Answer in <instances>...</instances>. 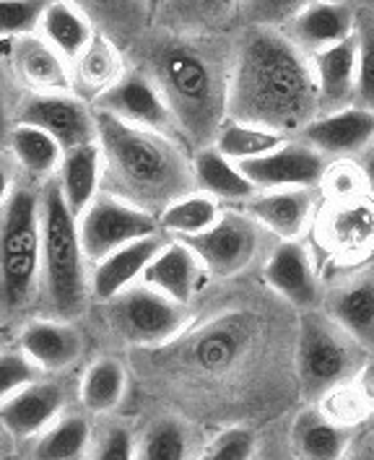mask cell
Masks as SVG:
<instances>
[{
    "label": "cell",
    "instance_id": "6da1fadb",
    "mask_svg": "<svg viewBox=\"0 0 374 460\" xmlns=\"http://www.w3.org/2000/svg\"><path fill=\"white\" fill-rule=\"evenodd\" d=\"M320 115L312 58L283 29L245 26L234 40L229 118L283 136H300Z\"/></svg>",
    "mask_w": 374,
    "mask_h": 460
},
{
    "label": "cell",
    "instance_id": "7a4b0ae2",
    "mask_svg": "<svg viewBox=\"0 0 374 460\" xmlns=\"http://www.w3.org/2000/svg\"><path fill=\"white\" fill-rule=\"evenodd\" d=\"M141 48L146 71L164 94L185 146L198 151L213 146L229 118V86L234 42L222 34H175L159 29Z\"/></svg>",
    "mask_w": 374,
    "mask_h": 460
},
{
    "label": "cell",
    "instance_id": "3957f363",
    "mask_svg": "<svg viewBox=\"0 0 374 460\" xmlns=\"http://www.w3.org/2000/svg\"><path fill=\"white\" fill-rule=\"evenodd\" d=\"M97 144L104 162L101 193L156 218L175 200L196 193L193 151L182 141L97 112Z\"/></svg>",
    "mask_w": 374,
    "mask_h": 460
},
{
    "label": "cell",
    "instance_id": "277c9868",
    "mask_svg": "<svg viewBox=\"0 0 374 460\" xmlns=\"http://www.w3.org/2000/svg\"><path fill=\"white\" fill-rule=\"evenodd\" d=\"M42 273L39 289L50 315L71 320L83 313L91 296V270L81 244L78 217L68 208L60 185H42Z\"/></svg>",
    "mask_w": 374,
    "mask_h": 460
},
{
    "label": "cell",
    "instance_id": "5b68a950",
    "mask_svg": "<svg viewBox=\"0 0 374 460\" xmlns=\"http://www.w3.org/2000/svg\"><path fill=\"white\" fill-rule=\"evenodd\" d=\"M367 351L320 310H304L297 325V380L307 401H323L364 367Z\"/></svg>",
    "mask_w": 374,
    "mask_h": 460
},
{
    "label": "cell",
    "instance_id": "8992f818",
    "mask_svg": "<svg viewBox=\"0 0 374 460\" xmlns=\"http://www.w3.org/2000/svg\"><path fill=\"white\" fill-rule=\"evenodd\" d=\"M0 211V291L11 307H24L42 273V193L16 188Z\"/></svg>",
    "mask_w": 374,
    "mask_h": 460
},
{
    "label": "cell",
    "instance_id": "52a82bcc",
    "mask_svg": "<svg viewBox=\"0 0 374 460\" xmlns=\"http://www.w3.org/2000/svg\"><path fill=\"white\" fill-rule=\"evenodd\" d=\"M107 323L117 339L130 346H167L179 339L190 325V307L170 299L167 294L138 281L104 302Z\"/></svg>",
    "mask_w": 374,
    "mask_h": 460
},
{
    "label": "cell",
    "instance_id": "ba28073f",
    "mask_svg": "<svg viewBox=\"0 0 374 460\" xmlns=\"http://www.w3.org/2000/svg\"><path fill=\"white\" fill-rule=\"evenodd\" d=\"M78 232H81L83 252L94 266L125 244L161 232V226L153 214L130 206L123 198L100 193V198L78 217Z\"/></svg>",
    "mask_w": 374,
    "mask_h": 460
},
{
    "label": "cell",
    "instance_id": "9c48e42d",
    "mask_svg": "<svg viewBox=\"0 0 374 460\" xmlns=\"http://www.w3.org/2000/svg\"><path fill=\"white\" fill-rule=\"evenodd\" d=\"M263 232L265 226H260L248 211H224L208 232L182 243L190 244L211 279H231L248 270L260 255Z\"/></svg>",
    "mask_w": 374,
    "mask_h": 460
},
{
    "label": "cell",
    "instance_id": "30bf717a",
    "mask_svg": "<svg viewBox=\"0 0 374 460\" xmlns=\"http://www.w3.org/2000/svg\"><path fill=\"white\" fill-rule=\"evenodd\" d=\"M255 343V323L239 313L211 320L187 333L182 343V362L203 377H226L234 372Z\"/></svg>",
    "mask_w": 374,
    "mask_h": 460
},
{
    "label": "cell",
    "instance_id": "8fae6325",
    "mask_svg": "<svg viewBox=\"0 0 374 460\" xmlns=\"http://www.w3.org/2000/svg\"><path fill=\"white\" fill-rule=\"evenodd\" d=\"M91 107L97 112L112 115L117 120L133 125V128L164 133L170 138L182 141L175 115H172L167 99L159 92V86L153 84V78H151L149 73L141 71L138 66L127 68L123 73V78L112 89H107Z\"/></svg>",
    "mask_w": 374,
    "mask_h": 460
},
{
    "label": "cell",
    "instance_id": "7c38bea8",
    "mask_svg": "<svg viewBox=\"0 0 374 460\" xmlns=\"http://www.w3.org/2000/svg\"><path fill=\"white\" fill-rule=\"evenodd\" d=\"M16 122L50 133L63 151L97 141V112L86 99L74 92L31 94L26 92L16 104Z\"/></svg>",
    "mask_w": 374,
    "mask_h": 460
},
{
    "label": "cell",
    "instance_id": "4fadbf2b",
    "mask_svg": "<svg viewBox=\"0 0 374 460\" xmlns=\"http://www.w3.org/2000/svg\"><path fill=\"white\" fill-rule=\"evenodd\" d=\"M239 170L245 172V177L257 190L317 188L330 170V159L307 141H301L300 136H291L271 154L239 162Z\"/></svg>",
    "mask_w": 374,
    "mask_h": 460
},
{
    "label": "cell",
    "instance_id": "5bb4252c",
    "mask_svg": "<svg viewBox=\"0 0 374 460\" xmlns=\"http://www.w3.org/2000/svg\"><path fill=\"white\" fill-rule=\"evenodd\" d=\"M68 390L57 380H31L0 403V427L16 442H31L65 413Z\"/></svg>",
    "mask_w": 374,
    "mask_h": 460
},
{
    "label": "cell",
    "instance_id": "9a60e30c",
    "mask_svg": "<svg viewBox=\"0 0 374 460\" xmlns=\"http://www.w3.org/2000/svg\"><path fill=\"white\" fill-rule=\"evenodd\" d=\"M300 138L327 159L361 156L374 146V112L351 104L338 112L317 115L301 130Z\"/></svg>",
    "mask_w": 374,
    "mask_h": 460
},
{
    "label": "cell",
    "instance_id": "2e32d148",
    "mask_svg": "<svg viewBox=\"0 0 374 460\" xmlns=\"http://www.w3.org/2000/svg\"><path fill=\"white\" fill-rule=\"evenodd\" d=\"M265 284L297 310H320L323 294L309 250L297 240L278 243L265 263Z\"/></svg>",
    "mask_w": 374,
    "mask_h": 460
},
{
    "label": "cell",
    "instance_id": "e0dca14e",
    "mask_svg": "<svg viewBox=\"0 0 374 460\" xmlns=\"http://www.w3.org/2000/svg\"><path fill=\"white\" fill-rule=\"evenodd\" d=\"M16 349L42 375L45 372H65L68 367H74L81 359L83 336L71 320L34 317L22 328Z\"/></svg>",
    "mask_w": 374,
    "mask_h": 460
},
{
    "label": "cell",
    "instance_id": "ac0fdd59",
    "mask_svg": "<svg viewBox=\"0 0 374 460\" xmlns=\"http://www.w3.org/2000/svg\"><path fill=\"white\" fill-rule=\"evenodd\" d=\"M356 11L359 8H353L349 0H315L283 26V31L304 55L312 58L353 37Z\"/></svg>",
    "mask_w": 374,
    "mask_h": 460
},
{
    "label": "cell",
    "instance_id": "d6986e66",
    "mask_svg": "<svg viewBox=\"0 0 374 460\" xmlns=\"http://www.w3.org/2000/svg\"><path fill=\"white\" fill-rule=\"evenodd\" d=\"M11 68L19 84L31 94H63L74 92L71 81V63L52 49L39 34H26L11 40Z\"/></svg>",
    "mask_w": 374,
    "mask_h": 460
},
{
    "label": "cell",
    "instance_id": "ffe728a7",
    "mask_svg": "<svg viewBox=\"0 0 374 460\" xmlns=\"http://www.w3.org/2000/svg\"><path fill=\"white\" fill-rule=\"evenodd\" d=\"M170 240L172 237L167 232H156V234L125 244L120 250H115L112 255L101 258L100 263L91 266V296L100 302H109L120 291L138 284L151 261L159 255V250Z\"/></svg>",
    "mask_w": 374,
    "mask_h": 460
},
{
    "label": "cell",
    "instance_id": "44dd1931",
    "mask_svg": "<svg viewBox=\"0 0 374 460\" xmlns=\"http://www.w3.org/2000/svg\"><path fill=\"white\" fill-rule=\"evenodd\" d=\"M205 279H208V270L203 268L198 255L190 250V244L172 237L151 261L141 281L149 284L151 289L167 294L179 305L190 307V302L203 289Z\"/></svg>",
    "mask_w": 374,
    "mask_h": 460
},
{
    "label": "cell",
    "instance_id": "7402d4cb",
    "mask_svg": "<svg viewBox=\"0 0 374 460\" xmlns=\"http://www.w3.org/2000/svg\"><path fill=\"white\" fill-rule=\"evenodd\" d=\"M260 226L274 232L281 243L297 240L307 229L315 211V188H289V190H260L242 203Z\"/></svg>",
    "mask_w": 374,
    "mask_h": 460
},
{
    "label": "cell",
    "instance_id": "603a6c76",
    "mask_svg": "<svg viewBox=\"0 0 374 460\" xmlns=\"http://www.w3.org/2000/svg\"><path fill=\"white\" fill-rule=\"evenodd\" d=\"M245 0H161L153 22L175 34H222L242 16Z\"/></svg>",
    "mask_w": 374,
    "mask_h": 460
},
{
    "label": "cell",
    "instance_id": "cb8c5ba5",
    "mask_svg": "<svg viewBox=\"0 0 374 460\" xmlns=\"http://www.w3.org/2000/svg\"><path fill=\"white\" fill-rule=\"evenodd\" d=\"M312 66L320 89V115L351 107L356 97V34L312 55Z\"/></svg>",
    "mask_w": 374,
    "mask_h": 460
},
{
    "label": "cell",
    "instance_id": "d4e9b609",
    "mask_svg": "<svg viewBox=\"0 0 374 460\" xmlns=\"http://www.w3.org/2000/svg\"><path fill=\"white\" fill-rule=\"evenodd\" d=\"M125 71L127 68H125L120 45L109 40L107 34L97 31V37L91 40L86 52L75 63H71L74 94L94 104L107 89H112L123 78Z\"/></svg>",
    "mask_w": 374,
    "mask_h": 460
},
{
    "label": "cell",
    "instance_id": "484cf974",
    "mask_svg": "<svg viewBox=\"0 0 374 460\" xmlns=\"http://www.w3.org/2000/svg\"><path fill=\"white\" fill-rule=\"evenodd\" d=\"M55 182L60 185V193L65 198L68 208L75 217H81L101 193L104 162H101L100 144L94 141V144H83L65 151Z\"/></svg>",
    "mask_w": 374,
    "mask_h": 460
},
{
    "label": "cell",
    "instance_id": "4316f807",
    "mask_svg": "<svg viewBox=\"0 0 374 460\" xmlns=\"http://www.w3.org/2000/svg\"><path fill=\"white\" fill-rule=\"evenodd\" d=\"M351 427L333 421L323 409H304L291 424V450L297 460H344Z\"/></svg>",
    "mask_w": 374,
    "mask_h": 460
},
{
    "label": "cell",
    "instance_id": "83f0119b",
    "mask_svg": "<svg viewBox=\"0 0 374 460\" xmlns=\"http://www.w3.org/2000/svg\"><path fill=\"white\" fill-rule=\"evenodd\" d=\"M333 317L367 354H374V276H361L327 296Z\"/></svg>",
    "mask_w": 374,
    "mask_h": 460
},
{
    "label": "cell",
    "instance_id": "f1b7e54d",
    "mask_svg": "<svg viewBox=\"0 0 374 460\" xmlns=\"http://www.w3.org/2000/svg\"><path fill=\"white\" fill-rule=\"evenodd\" d=\"M193 174L196 190L211 195L213 200L248 203L252 195L260 193L245 177V172L239 170V164L224 156L216 146L193 151Z\"/></svg>",
    "mask_w": 374,
    "mask_h": 460
},
{
    "label": "cell",
    "instance_id": "f546056e",
    "mask_svg": "<svg viewBox=\"0 0 374 460\" xmlns=\"http://www.w3.org/2000/svg\"><path fill=\"white\" fill-rule=\"evenodd\" d=\"M37 34L52 49H57L68 63H75L97 37V26L71 0H52L39 22Z\"/></svg>",
    "mask_w": 374,
    "mask_h": 460
},
{
    "label": "cell",
    "instance_id": "4dcf8cb0",
    "mask_svg": "<svg viewBox=\"0 0 374 460\" xmlns=\"http://www.w3.org/2000/svg\"><path fill=\"white\" fill-rule=\"evenodd\" d=\"M5 144L11 148V156L19 164V170L24 172L34 185H48L57 177L65 151L50 133L16 122Z\"/></svg>",
    "mask_w": 374,
    "mask_h": 460
},
{
    "label": "cell",
    "instance_id": "1f68e13d",
    "mask_svg": "<svg viewBox=\"0 0 374 460\" xmlns=\"http://www.w3.org/2000/svg\"><path fill=\"white\" fill-rule=\"evenodd\" d=\"M78 5L97 26V31L107 34L117 45L133 42L149 19L151 13L149 0H71Z\"/></svg>",
    "mask_w": 374,
    "mask_h": 460
},
{
    "label": "cell",
    "instance_id": "d6a6232c",
    "mask_svg": "<svg viewBox=\"0 0 374 460\" xmlns=\"http://www.w3.org/2000/svg\"><path fill=\"white\" fill-rule=\"evenodd\" d=\"M91 447V424L83 413L65 411L31 439L29 460H83Z\"/></svg>",
    "mask_w": 374,
    "mask_h": 460
},
{
    "label": "cell",
    "instance_id": "836d02e7",
    "mask_svg": "<svg viewBox=\"0 0 374 460\" xmlns=\"http://www.w3.org/2000/svg\"><path fill=\"white\" fill-rule=\"evenodd\" d=\"M125 390H127L125 364L112 357H101L83 372L78 398L86 411L100 416V413L115 411L123 403Z\"/></svg>",
    "mask_w": 374,
    "mask_h": 460
},
{
    "label": "cell",
    "instance_id": "e575fe53",
    "mask_svg": "<svg viewBox=\"0 0 374 460\" xmlns=\"http://www.w3.org/2000/svg\"><path fill=\"white\" fill-rule=\"evenodd\" d=\"M289 136L283 133H275V130H268V128H260V125H249V122H239L226 118V122L222 125L219 136L213 146L229 156L231 162H249V159H260L265 154L275 151L281 144H286Z\"/></svg>",
    "mask_w": 374,
    "mask_h": 460
},
{
    "label": "cell",
    "instance_id": "d590c367",
    "mask_svg": "<svg viewBox=\"0 0 374 460\" xmlns=\"http://www.w3.org/2000/svg\"><path fill=\"white\" fill-rule=\"evenodd\" d=\"M219 217H222L219 200L196 190V193L175 200L159 217V226H161V232H167L175 240H187V237H198L203 232H208L219 221Z\"/></svg>",
    "mask_w": 374,
    "mask_h": 460
},
{
    "label": "cell",
    "instance_id": "8d00e7d4",
    "mask_svg": "<svg viewBox=\"0 0 374 460\" xmlns=\"http://www.w3.org/2000/svg\"><path fill=\"white\" fill-rule=\"evenodd\" d=\"M190 429L179 416L153 419L135 442V460H187Z\"/></svg>",
    "mask_w": 374,
    "mask_h": 460
},
{
    "label": "cell",
    "instance_id": "74e56055",
    "mask_svg": "<svg viewBox=\"0 0 374 460\" xmlns=\"http://www.w3.org/2000/svg\"><path fill=\"white\" fill-rule=\"evenodd\" d=\"M330 243L344 252H359L374 243V208L364 200H344L327 224Z\"/></svg>",
    "mask_w": 374,
    "mask_h": 460
},
{
    "label": "cell",
    "instance_id": "f35d334b",
    "mask_svg": "<svg viewBox=\"0 0 374 460\" xmlns=\"http://www.w3.org/2000/svg\"><path fill=\"white\" fill-rule=\"evenodd\" d=\"M356 97L353 104L374 112V8L356 11Z\"/></svg>",
    "mask_w": 374,
    "mask_h": 460
},
{
    "label": "cell",
    "instance_id": "ab89813d",
    "mask_svg": "<svg viewBox=\"0 0 374 460\" xmlns=\"http://www.w3.org/2000/svg\"><path fill=\"white\" fill-rule=\"evenodd\" d=\"M52 0H0V40H19L37 34Z\"/></svg>",
    "mask_w": 374,
    "mask_h": 460
},
{
    "label": "cell",
    "instance_id": "60d3db41",
    "mask_svg": "<svg viewBox=\"0 0 374 460\" xmlns=\"http://www.w3.org/2000/svg\"><path fill=\"white\" fill-rule=\"evenodd\" d=\"M315 0H245L242 3V22L245 26H274L283 29L291 19H297L307 5Z\"/></svg>",
    "mask_w": 374,
    "mask_h": 460
},
{
    "label": "cell",
    "instance_id": "b9f144b4",
    "mask_svg": "<svg viewBox=\"0 0 374 460\" xmlns=\"http://www.w3.org/2000/svg\"><path fill=\"white\" fill-rule=\"evenodd\" d=\"M255 456V435L249 427H229L213 437L198 460H252Z\"/></svg>",
    "mask_w": 374,
    "mask_h": 460
},
{
    "label": "cell",
    "instance_id": "7bdbcfd3",
    "mask_svg": "<svg viewBox=\"0 0 374 460\" xmlns=\"http://www.w3.org/2000/svg\"><path fill=\"white\" fill-rule=\"evenodd\" d=\"M39 375L42 372L29 362L19 349L16 351H0V403L8 401L24 385H29L31 380H37Z\"/></svg>",
    "mask_w": 374,
    "mask_h": 460
},
{
    "label": "cell",
    "instance_id": "ee69618b",
    "mask_svg": "<svg viewBox=\"0 0 374 460\" xmlns=\"http://www.w3.org/2000/svg\"><path fill=\"white\" fill-rule=\"evenodd\" d=\"M89 460H135V437L123 424H112L94 442Z\"/></svg>",
    "mask_w": 374,
    "mask_h": 460
},
{
    "label": "cell",
    "instance_id": "f6af8a7d",
    "mask_svg": "<svg viewBox=\"0 0 374 460\" xmlns=\"http://www.w3.org/2000/svg\"><path fill=\"white\" fill-rule=\"evenodd\" d=\"M359 180H364V172L361 167L356 164H335V167H330L327 174H325V182H327V188L333 190V193L338 195V198H344V200H349L353 190L359 188Z\"/></svg>",
    "mask_w": 374,
    "mask_h": 460
},
{
    "label": "cell",
    "instance_id": "bcb514c9",
    "mask_svg": "<svg viewBox=\"0 0 374 460\" xmlns=\"http://www.w3.org/2000/svg\"><path fill=\"white\" fill-rule=\"evenodd\" d=\"M351 385L359 390L361 401L367 403V409L374 416V359L364 362V367L356 372V377L351 380Z\"/></svg>",
    "mask_w": 374,
    "mask_h": 460
},
{
    "label": "cell",
    "instance_id": "7dc6e473",
    "mask_svg": "<svg viewBox=\"0 0 374 460\" xmlns=\"http://www.w3.org/2000/svg\"><path fill=\"white\" fill-rule=\"evenodd\" d=\"M13 193H16V188H13V172L8 167V162L0 156V208L11 200Z\"/></svg>",
    "mask_w": 374,
    "mask_h": 460
},
{
    "label": "cell",
    "instance_id": "c3c4849f",
    "mask_svg": "<svg viewBox=\"0 0 374 460\" xmlns=\"http://www.w3.org/2000/svg\"><path fill=\"white\" fill-rule=\"evenodd\" d=\"M359 167L364 172V180H367V188H370V193L374 198V146L370 151H364L361 156H359Z\"/></svg>",
    "mask_w": 374,
    "mask_h": 460
},
{
    "label": "cell",
    "instance_id": "681fc988",
    "mask_svg": "<svg viewBox=\"0 0 374 460\" xmlns=\"http://www.w3.org/2000/svg\"><path fill=\"white\" fill-rule=\"evenodd\" d=\"M16 122L11 120V112H8V102L3 97V92H0V141H8V133H11V128H13Z\"/></svg>",
    "mask_w": 374,
    "mask_h": 460
},
{
    "label": "cell",
    "instance_id": "f907efd6",
    "mask_svg": "<svg viewBox=\"0 0 374 460\" xmlns=\"http://www.w3.org/2000/svg\"><path fill=\"white\" fill-rule=\"evenodd\" d=\"M361 460H374V447H367V450H364V456H361Z\"/></svg>",
    "mask_w": 374,
    "mask_h": 460
},
{
    "label": "cell",
    "instance_id": "816d5d0a",
    "mask_svg": "<svg viewBox=\"0 0 374 460\" xmlns=\"http://www.w3.org/2000/svg\"><path fill=\"white\" fill-rule=\"evenodd\" d=\"M159 3H161V0H149V5H151V13H153V11H156V8H159Z\"/></svg>",
    "mask_w": 374,
    "mask_h": 460
},
{
    "label": "cell",
    "instance_id": "f5cc1de1",
    "mask_svg": "<svg viewBox=\"0 0 374 460\" xmlns=\"http://www.w3.org/2000/svg\"><path fill=\"white\" fill-rule=\"evenodd\" d=\"M5 437L8 435H5V432H3V427H0V450H3V439H5Z\"/></svg>",
    "mask_w": 374,
    "mask_h": 460
},
{
    "label": "cell",
    "instance_id": "db71d44e",
    "mask_svg": "<svg viewBox=\"0 0 374 460\" xmlns=\"http://www.w3.org/2000/svg\"><path fill=\"white\" fill-rule=\"evenodd\" d=\"M372 419H374V416H372ZM372 435H374V424H372Z\"/></svg>",
    "mask_w": 374,
    "mask_h": 460
}]
</instances>
